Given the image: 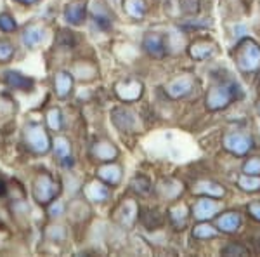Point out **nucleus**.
Listing matches in <instances>:
<instances>
[{
	"label": "nucleus",
	"mask_w": 260,
	"mask_h": 257,
	"mask_svg": "<svg viewBox=\"0 0 260 257\" xmlns=\"http://www.w3.org/2000/svg\"><path fill=\"white\" fill-rule=\"evenodd\" d=\"M238 186L246 193H255L260 189V176H250L243 174L238 178Z\"/></svg>",
	"instance_id": "obj_30"
},
{
	"label": "nucleus",
	"mask_w": 260,
	"mask_h": 257,
	"mask_svg": "<svg viewBox=\"0 0 260 257\" xmlns=\"http://www.w3.org/2000/svg\"><path fill=\"white\" fill-rule=\"evenodd\" d=\"M215 52V45L208 40H196L189 47V56L194 61H205Z\"/></svg>",
	"instance_id": "obj_23"
},
{
	"label": "nucleus",
	"mask_w": 260,
	"mask_h": 257,
	"mask_svg": "<svg viewBox=\"0 0 260 257\" xmlns=\"http://www.w3.org/2000/svg\"><path fill=\"white\" fill-rule=\"evenodd\" d=\"M111 2H118V0H111Z\"/></svg>",
	"instance_id": "obj_44"
},
{
	"label": "nucleus",
	"mask_w": 260,
	"mask_h": 257,
	"mask_svg": "<svg viewBox=\"0 0 260 257\" xmlns=\"http://www.w3.org/2000/svg\"><path fill=\"white\" fill-rule=\"evenodd\" d=\"M241 226V217L236 212H225L217 217V227L222 233H236Z\"/></svg>",
	"instance_id": "obj_25"
},
{
	"label": "nucleus",
	"mask_w": 260,
	"mask_h": 257,
	"mask_svg": "<svg viewBox=\"0 0 260 257\" xmlns=\"http://www.w3.org/2000/svg\"><path fill=\"white\" fill-rule=\"evenodd\" d=\"M200 9V0H179V11L184 14H196Z\"/></svg>",
	"instance_id": "obj_36"
},
{
	"label": "nucleus",
	"mask_w": 260,
	"mask_h": 257,
	"mask_svg": "<svg viewBox=\"0 0 260 257\" xmlns=\"http://www.w3.org/2000/svg\"><path fill=\"white\" fill-rule=\"evenodd\" d=\"M169 219L175 230H184L189 221V209L186 204H175L169 209Z\"/></svg>",
	"instance_id": "obj_21"
},
{
	"label": "nucleus",
	"mask_w": 260,
	"mask_h": 257,
	"mask_svg": "<svg viewBox=\"0 0 260 257\" xmlns=\"http://www.w3.org/2000/svg\"><path fill=\"white\" fill-rule=\"evenodd\" d=\"M0 78L12 91H21V92H31L35 89V80L28 75L21 73L18 70H6L0 73Z\"/></svg>",
	"instance_id": "obj_7"
},
{
	"label": "nucleus",
	"mask_w": 260,
	"mask_h": 257,
	"mask_svg": "<svg viewBox=\"0 0 260 257\" xmlns=\"http://www.w3.org/2000/svg\"><path fill=\"white\" fill-rule=\"evenodd\" d=\"M192 87H194V80L187 75H180V77L172 78L165 85V94L170 99H182L187 94H191Z\"/></svg>",
	"instance_id": "obj_9"
},
{
	"label": "nucleus",
	"mask_w": 260,
	"mask_h": 257,
	"mask_svg": "<svg viewBox=\"0 0 260 257\" xmlns=\"http://www.w3.org/2000/svg\"><path fill=\"white\" fill-rule=\"evenodd\" d=\"M141 222L144 224L148 230H154V227H160L163 224V217L156 209H148L142 214H139Z\"/></svg>",
	"instance_id": "obj_29"
},
{
	"label": "nucleus",
	"mask_w": 260,
	"mask_h": 257,
	"mask_svg": "<svg viewBox=\"0 0 260 257\" xmlns=\"http://www.w3.org/2000/svg\"><path fill=\"white\" fill-rule=\"evenodd\" d=\"M139 219V207L134 200H127L123 202L120 209V216H118V221L121 226L125 227H132L136 224V221Z\"/></svg>",
	"instance_id": "obj_22"
},
{
	"label": "nucleus",
	"mask_w": 260,
	"mask_h": 257,
	"mask_svg": "<svg viewBox=\"0 0 260 257\" xmlns=\"http://www.w3.org/2000/svg\"><path fill=\"white\" fill-rule=\"evenodd\" d=\"M182 183H179V181L175 179H163L160 183V186H158V193L167 198V200H175L180 193H182Z\"/></svg>",
	"instance_id": "obj_26"
},
{
	"label": "nucleus",
	"mask_w": 260,
	"mask_h": 257,
	"mask_svg": "<svg viewBox=\"0 0 260 257\" xmlns=\"http://www.w3.org/2000/svg\"><path fill=\"white\" fill-rule=\"evenodd\" d=\"M95 176H98V179H101L103 183H106L108 186L115 188L121 183V176H123V172H121V167L118 165V163L104 162L103 165L98 167Z\"/></svg>",
	"instance_id": "obj_18"
},
{
	"label": "nucleus",
	"mask_w": 260,
	"mask_h": 257,
	"mask_svg": "<svg viewBox=\"0 0 260 257\" xmlns=\"http://www.w3.org/2000/svg\"><path fill=\"white\" fill-rule=\"evenodd\" d=\"M142 49H144L151 58H156V60L165 58V54L169 52V50H167L165 37L156 32H148L142 37Z\"/></svg>",
	"instance_id": "obj_12"
},
{
	"label": "nucleus",
	"mask_w": 260,
	"mask_h": 257,
	"mask_svg": "<svg viewBox=\"0 0 260 257\" xmlns=\"http://www.w3.org/2000/svg\"><path fill=\"white\" fill-rule=\"evenodd\" d=\"M16 45L9 39H0V65H7L14 60Z\"/></svg>",
	"instance_id": "obj_31"
},
{
	"label": "nucleus",
	"mask_w": 260,
	"mask_h": 257,
	"mask_svg": "<svg viewBox=\"0 0 260 257\" xmlns=\"http://www.w3.org/2000/svg\"><path fill=\"white\" fill-rule=\"evenodd\" d=\"M64 209H66V205L62 204L61 200H52L50 204L47 205V210H49V216L50 217H59V216H62L64 214Z\"/></svg>",
	"instance_id": "obj_40"
},
{
	"label": "nucleus",
	"mask_w": 260,
	"mask_h": 257,
	"mask_svg": "<svg viewBox=\"0 0 260 257\" xmlns=\"http://www.w3.org/2000/svg\"><path fill=\"white\" fill-rule=\"evenodd\" d=\"M23 142L33 155H47L52 151V137L40 122H28L23 127Z\"/></svg>",
	"instance_id": "obj_1"
},
{
	"label": "nucleus",
	"mask_w": 260,
	"mask_h": 257,
	"mask_svg": "<svg viewBox=\"0 0 260 257\" xmlns=\"http://www.w3.org/2000/svg\"><path fill=\"white\" fill-rule=\"evenodd\" d=\"M258 111H260V103H258Z\"/></svg>",
	"instance_id": "obj_45"
},
{
	"label": "nucleus",
	"mask_w": 260,
	"mask_h": 257,
	"mask_svg": "<svg viewBox=\"0 0 260 257\" xmlns=\"http://www.w3.org/2000/svg\"><path fill=\"white\" fill-rule=\"evenodd\" d=\"M70 73L78 82H92L99 75V70L95 66V63H92L89 60H78L70 68Z\"/></svg>",
	"instance_id": "obj_17"
},
{
	"label": "nucleus",
	"mask_w": 260,
	"mask_h": 257,
	"mask_svg": "<svg viewBox=\"0 0 260 257\" xmlns=\"http://www.w3.org/2000/svg\"><path fill=\"white\" fill-rule=\"evenodd\" d=\"M45 122H47V127L54 132H62L64 129V122H62V111L57 106H52L47 109L45 113Z\"/></svg>",
	"instance_id": "obj_28"
},
{
	"label": "nucleus",
	"mask_w": 260,
	"mask_h": 257,
	"mask_svg": "<svg viewBox=\"0 0 260 257\" xmlns=\"http://www.w3.org/2000/svg\"><path fill=\"white\" fill-rule=\"evenodd\" d=\"M220 210V204L215 202V198H210V196H203L201 200H198L192 207V217L196 221L203 222V221H208V219L215 217V214Z\"/></svg>",
	"instance_id": "obj_14"
},
{
	"label": "nucleus",
	"mask_w": 260,
	"mask_h": 257,
	"mask_svg": "<svg viewBox=\"0 0 260 257\" xmlns=\"http://www.w3.org/2000/svg\"><path fill=\"white\" fill-rule=\"evenodd\" d=\"M82 193L87 200L92 202V204H104V202L110 200V195H111L110 186L98 178L89 181V183L82 188Z\"/></svg>",
	"instance_id": "obj_10"
},
{
	"label": "nucleus",
	"mask_w": 260,
	"mask_h": 257,
	"mask_svg": "<svg viewBox=\"0 0 260 257\" xmlns=\"http://www.w3.org/2000/svg\"><path fill=\"white\" fill-rule=\"evenodd\" d=\"M243 98V91L240 87V83L231 82L228 85H217L212 87L207 94V108L212 111L225 108L233 99H241Z\"/></svg>",
	"instance_id": "obj_3"
},
{
	"label": "nucleus",
	"mask_w": 260,
	"mask_h": 257,
	"mask_svg": "<svg viewBox=\"0 0 260 257\" xmlns=\"http://www.w3.org/2000/svg\"><path fill=\"white\" fill-rule=\"evenodd\" d=\"M16 4H21V6H33V4L40 2V0H12Z\"/></svg>",
	"instance_id": "obj_43"
},
{
	"label": "nucleus",
	"mask_w": 260,
	"mask_h": 257,
	"mask_svg": "<svg viewBox=\"0 0 260 257\" xmlns=\"http://www.w3.org/2000/svg\"><path fill=\"white\" fill-rule=\"evenodd\" d=\"M213 237H217V230L212 227L210 224H205V221L201 224L194 226V230H192V238L196 240H208Z\"/></svg>",
	"instance_id": "obj_34"
},
{
	"label": "nucleus",
	"mask_w": 260,
	"mask_h": 257,
	"mask_svg": "<svg viewBox=\"0 0 260 257\" xmlns=\"http://www.w3.org/2000/svg\"><path fill=\"white\" fill-rule=\"evenodd\" d=\"M130 188H132L134 193L144 196L151 191V181L148 178H144V176H136L132 179V183H130Z\"/></svg>",
	"instance_id": "obj_32"
},
{
	"label": "nucleus",
	"mask_w": 260,
	"mask_h": 257,
	"mask_svg": "<svg viewBox=\"0 0 260 257\" xmlns=\"http://www.w3.org/2000/svg\"><path fill=\"white\" fill-rule=\"evenodd\" d=\"M52 151L56 158L64 165L66 168L73 165V155H71V141L66 136H56L52 139Z\"/></svg>",
	"instance_id": "obj_19"
},
{
	"label": "nucleus",
	"mask_w": 260,
	"mask_h": 257,
	"mask_svg": "<svg viewBox=\"0 0 260 257\" xmlns=\"http://www.w3.org/2000/svg\"><path fill=\"white\" fill-rule=\"evenodd\" d=\"M222 254L224 255H246L248 250H246L243 245H240V243H229V245H225L222 248Z\"/></svg>",
	"instance_id": "obj_38"
},
{
	"label": "nucleus",
	"mask_w": 260,
	"mask_h": 257,
	"mask_svg": "<svg viewBox=\"0 0 260 257\" xmlns=\"http://www.w3.org/2000/svg\"><path fill=\"white\" fill-rule=\"evenodd\" d=\"M222 142H224V148L228 150L229 153L238 155V157H243V155H246L251 150V146H253V141H251V137H248L246 134H241V132H229V134H225L224 139H222Z\"/></svg>",
	"instance_id": "obj_8"
},
{
	"label": "nucleus",
	"mask_w": 260,
	"mask_h": 257,
	"mask_svg": "<svg viewBox=\"0 0 260 257\" xmlns=\"http://www.w3.org/2000/svg\"><path fill=\"white\" fill-rule=\"evenodd\" d=\"M90 155L94 160H98V162H115L116 158H118L120 151L116 148L115 145H113L111 141H106V139H99V141H95L94 145H92L90 148Z\"/></svg>",
	"instance_id": "obj_16"
},
{
	"label": "nucleus",
	"mask_w": 260,
	"mask_h": 257,
	"mask_svg": "<svg viewBox=\"0 0 260 257\" xmlns=\"http://www.w3.org/2000/svg\"><path fill=\"white\" fill-rule=\"evenodd\" d=\"M45 37H47V30H45V26L40 23L26 24V26L23 28V32H21V42H23V45L28 49H37L39 45H42Z\"/></svg>",
	"instance_id": "obj_11"
},
{
	"label": "nucleus",
	"mask_w": 260,
	"mask_h": 257,
	"mask_svg": "<svg viewBox=\"0 0 260 257\" xmlns=\"http://www.w3.org/2000/svg\"><path fill=\"white\" fill-rule=\"evenodd\" d=\"M111 122L121 132H137L139 130V117L134 109L118 106L111 109Z\"/></svg>",
	"instance_id": "obj_5"
},
{
	"label": "nucleus",
	"mask_w": 260,
	"mask_h": 257,
	"mask_svg": "<svg viewBox=\"0 0 260 257\" xmlns=\"http://www.w3.org/2000/svg\"><path fill=\"white\" fill-rule=\"evenodd\" d=\"M123 11L132 19H142L148 12L146 0H123Z\"/></svg>",
	"instance_id": "obj_27"
},
{
	"label": "nucleus",
	"mask_w": 260,
	"mask_h": 257,
	"mask_svg": "<svg viewBox=\"0 0 260 257\" xmlns=\"http://www.w3.org/2000/svg\"><path fill=\"white\" fill-rule=\"evenodd\" d=\"M18 30V21H16L14 16L11 12L4 11L0 12V32L2 33H12Z\"/></svg>",
	"instance_id": "obj_33"
},
{
	"label": "nucleus",
	"mask_w": 260,
	"mask_h": 257,
	"mask_svg": "<svg viewBox=\"0 0 260 257\" xmlns=\"http://www.w3.org/2000/svg\"><path fill=\"white\" fill-rule=\"evenodd\" d=\"M73 85H75V78L70 71L59 70L54 73L52 89H54V94H56L57 99H68L70 94L73 92Z\"/></svg>",
	"instance_id": "obj_13"
},
{
	"label": "nucleus",
	"mask_w": 260,
	"mask_h": 257,
	"mask_svg": "<svg viewBox=\"0 0 260 257\" xmlns=\"http://www.w3.org/2000/svg\"><path fill=\"white\" fill-rule=\"evenodd\" d=\"M90 18L94 21L95 28L101 32H110L113 28V16L108 11V7L104 6L101 0H94L90 7Z\"/></svg>",
	"instance_id": "obj_15"
},
{
	"label": "nucleus",
	"mask_w": 260,
	"mask_h": 257,
	"mask_svg": "<svg viewBox=\"0 0 260 257\" xmlns=\"http://www.w3.org/2000/svg\"><path fill=\"white\" fill-rule=\"evenodd\" d=\"M192 193L201 196H210V198H220L224 196V188L219 186L217 183L212 181H198V183L192 186Z\"/></svg>",
	"instance_id": "obj_24"
},
{
	"label": "nucleus",
	"mask_w": 260,
	"mask_h": 257,
	"mask_svg": "<svg viewBox=\"0 0 260 257\" xmlns=\"http://www.w3.org/2000/svg\"><path fill=\"white\" fill-rule=\"evenodd\" d=\"M47 237L52 240V242H64L66 230L62 226H50L47 230Z\"/></svg>",
	"instance_id": "obj_39"
},
{
	"label": "nucleus",
	"mask_w": 260,
	"mask_h": 257,
	"mask_svg": "<svg viewBox=\"0 0 260 257\" xmlns=\"http://www.w3.org/2000/svg\"><path fill=\"white\" fill-rule=\"evenodd\" d=\"M61 193V183L50 172H40L31 183V196L42 207H47Z\"/></svg>",
	"instance_id": "obj_2"
},
{
	"label": "nucleus",
	"mask_w": 260,
	"mask_h": 257,
	"mask_svg": "<svg viewBox=\"0 0 260 257\" xmlns=\"http://www.w3.org/2000/svg\"><path fill=\"white\" fill-rule=\"evenodd\" d=\"M115 94L123 103H136L144 94V85H142L141 80L125 78L115 83Z\"/></svg>",
	"instance_id": "obj_6"
},
{
	"label": "nucleus",
	"mask_w": 260,
	"mask_h": 257,
	"mask_svg": "<svg viewBox=\"0 0 260 257\" xmlns=\"http://www.w3.org/2000/svg\"><path fill=\"white\" fill-rule=\"evenodd\" d=\"M7 193V183L4 178H0V196H4Z\"/></svg>",
	"instance_id": "obj_42"
},
{
	"label": "nucleus",
	"mask_w": 260,
	"mask_h": 257,
	"mask_svg": "<svg viewBox=\"0 0 260 257\" xmlns=\"http://www.w3.org/2000/svg\"><path fill=\"white\" fill-rule=\"evenodd\" d=\"M236 63L241 71H255L260 66V47L257 42L246 39L236 47Z\"/></svg>",
	"instance_id": "obj_4"
},
{
	"label": "nucleus",
	"mask_w": 260,
	"mask_h": 257,
	"mask_svg": "<svg viewBox=\"0 0 260 257\" xmlns=\"http://www.w3.org/2000/svg\"><path fill=\"white\" fill-rule=\"evenodd\" d=\"M56 44L62 49H73L75 45H77V37H75V33L70 30H59Z\"/></svg>",
	"instance_id": "obj_35"
},
{
	"label": "nucleus",
	"mask_w": 260,
	"mask_h": 257,
	"mask_svg": "<svg viewBox=\"0 0 260 257\" xmlns=\"http://www.w3.org/2000/svg\"><path fill=\"white\" fill-rule=\"evenodd\" d=\"M243 174L258 176L260 174V158H250L243 165Z\"/></svg>",
	"instance_id": "obj_37"
},
{
	"label": "nucleus",
	"mask_w": 260,
	"mask_h": 257,
	"mask_svg": "<svg viewBox=\"0 0 260 257\" xmlns=\"http://www.w3.org/2000/svg\"><path fill=\"white\" fill-rule=\"evenodd\" d=\"M62 18L71 26H80V24L85 23L87 19V6L82 2L77 4H68L62 11Z\"/></svg>",
	"instance_id": "obj_20"
},
{
	"label": "nucleus",
	"mask_w": 260,
	"mask_h": 257,
	"mask_svg": "<svg viewBox=\"0 0 260 257\" xmlns=\"http://www.w3.org/2000/svg\"><path fill=\"white\" fill-rule=\"evenodd\" d=\"M248 212L253 219L260 221V202H251V204L248 205Z\"/></svg>",
	"instance_id": "obj_41"
}]
</instances>
